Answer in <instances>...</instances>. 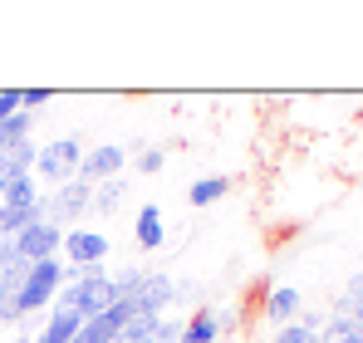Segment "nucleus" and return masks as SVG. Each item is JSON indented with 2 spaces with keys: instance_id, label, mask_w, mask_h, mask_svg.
Here are the masks:
<instances>
[{
  "instance_id": "1",
  "label": "nucleus",
  "mask_w": 363,
  "mask_h": 343,
  "mask_svg": "<svg viewBox=\"0 0 363 343\" xmlns=\"http://www.w3.org/2000/svg\"><path fill=\"white\" fill-rule=\"evenodd\" d=\"M60 309H74L79 319H99L113 309V275L104 265H64Z\"/></svg>"
},
{
  "instance_id": "2",
  "label": "nucleus",
  "mask_w": 363,
  "mask_h": 343,
  "mask_svg": "<svg viewBox=\"0 0 363 343\" xmlns=\"http://www.w3.org/2000/svg\"><path fill=\"white\" fill-rule=\"evenodd\" d=\"M60 289H64V265H60V260H40V265H30L25 285L15 289V299H10L15 319H25V314H35V309H45V304H55Z\"/></svg>"
},
{
  "instance_id": "3",
  "label": "nucleus",
  "mask_w": 363,
  "mask_h": 343,
  "mask_svg": "<svg viewBox=\"0 0 363 343\" xmlns=\"http://www.w3.org/2000/svg\"><path fill=\"white\" fill-rule=\"evenodd\" d=\"M79 162H84V147H79L74 137H55V142H45V147L35 152V172H40L45 181H55V186L74 181Z\"/></svg>"
},
{
  "instance_id": "4",
  "label": "nucleus",
  "mask_w": 363,
  "mask_h": 343,
  "mask_svg": "<svg viewBox=\"0 0 363 343\" xmlns=\"http://www.w3.org/2000/svg\"><path fill=\"white\" fill-rule=\"evenodd\" d=\"M172 294H177L172 275H162V270H143L128 304H133V314H157V319H162V309L172 304Z\"/></svg>"
},
{
  "instance_id": "5",
  "label": "nucleus",
  "mask_w": 363,
  "mask_h": 343,
  "mask_svg": "<svg viewBox=\"0 0 363 343\" xmlns=\"http://www.w3.org/2000/svg\"><path fill=\"white\" fill-rule=\"evenodd\" d=\"M60 245H64V230L50 226V221H35L30 230L15 235V255L30 260V265H40V260H60Z\"/></svg>"
},
{
  "instance_id": "6",
  "label": "nucleus",
  "mask_w": 363,
  "mask_h": 343,
  "mask_svg": "<svg viewBox=\"0 0 363 343\" xmlns=\"http://www.w3.org/2000/svg\"><path fill=\"white\" fill-rule=\"evenodd\" d=\"M64 255H69V265H104V255H108V235L104 230H64Z\"/></svg>"
},
{
  "instance_id": "7",
  "label": "nucleus",
  "mask_w": 363,
  "mask_h": 343,
  "mask_svg": "<svg viewBox=\"0 0 363 343\" xmlns=\"http://www.w3.org/2000/svg\"><path fill=\"white\" fill-rule=\"evenodd\" d=\"M123 162H128V152H123L118 142H108V147H94V152H84V162H79V176L94 186V181H118Z\"/></svg>"
},
{
  "instance_id": "8",
  "label": "nucleus",
  "mask_w": 363,
  "mask_h": 343,
  "mask_svg": "<svg viewBox=\"0 0 363 343\" xmlns=\"http://www.w3.org/2000/svg\"><path fill=\"white\" fill-rule=\"evenodd\" d=\"M133 319V309L128 304H113L108 314H99V319H84L79 324V334H74V343H118L123 324Z\"/></svg>"
},
{
  "instance_id": "9",
  "label": "nucleus",
  "mask_w": 363,
  "mask_h": 343,
  "mask_svg": "<svg viewBox=\"0 0 363 343\" xmlns=\"http://www.w3.org/2000/svg\"><path fill=\"white\" fill-rule=\"evenodd\" d=\"M304 309V294L295 285H275L270 294H265V319L275 324V329H285V324H295Z\"/></svg>"
},
{
  "instance_id": "10",
  "label": "nucleus",
  "mask_w": 363,
  "mask_h": 343,
  "mask_svg": "<svg viewBox=\"0 0 363 343\" xmlns=\"http://www.w3.org/2000/svg\"><path fill=\"white\" fill-rule=\"evenodd\" d=\"M216 339H221V314H216V309H196V314L182 324L177 343H216Z\"/></svg>"
},
{
  "instance_id": "11",
  "label": "nucleus",
  "mask_w": 363,
  "mask_h": 343,
  "mask_svg": "<svg viewBox=\"0 0 363 343\" xmlns=\"http://www.w3.org/2000/svg\"><path fill=\"white\" fill-rule=\"evenodd\" d=\"M35 142H15V147H5L0 152V172H5V181H15V176H35Z\"/></svg>"
},
{
  "instance_id": "12",
  "label": "nucleus",
  "mask_w": 363,
  "mask_h": 343,
  "mask_svg": "<svg viewBox=\"0 0 363 343\" xmlns=\"http://www.w3.org/2000/svg\"><path fill=\"white\" fill-rule=\"evenodd\" d=\"M40 191H35V176H15L5 191H0V211H35Z\"/></svg>"
},
{
  "instance_id": "13",
  "label": "nucleus",
  "mask_w": 363,
  "mask_h": 343,
  "mask_svg": "<svg viewBox=\"0 0 363 343\" xmlns=\"http://www.w3.org/2000/svg\"><path fill=\"white\" fill-rule=\"evenodd\" d=\"M79 324H84V319H79L74 309H55V319H50V324L35 334V343H74Z\"/></svg>"
},
{
  "instance_id": "14",
  "label": "nucleus",
  "mask_w": 363,
  "mask_h": 343,
  "mask_svg": "<svg viewBox=\"0 0 363 343\" xmlns=\"http://www.w3.org/2000/svg\"><path fill=\"white\" fill-rule=\"evenodd\" d=\"M162 240H167L162 211H157V206H143V211H138V245H143V250H157Z\"/></svg>"
},
{
  "instance_id": "15",
  "label": "nucleus",
  "mask_w": 363,
  "mask_h": 343,
  "mask_svg": "<svg viewBox=\"0 0 363 343\" xmlns=\"http://www.w3.org/2000/svg\"><path fill=\"white\" fill-rule=\"evenodd\" d=\"M314 339H319V343H363V324H359V319H339V314H334Z\"/></svg>"
},
{
  "instance_id": "16",
  "label": "nucleus",
  "mask_w": 363,
  "mask_h": 343,
  "mask_svg": "<svg viewBox=\"0 0 363 343\" xmlns=\"http://www.w3.org/2000/svg\"><path fill=\"white\" fill-rule=\"evenodd\" d=\"M226 191H231V181H226V176H201V181H191L186 201H191V206H211V201H221Z\"/></svg>"
},
{
  "instance_id": "17",
  "label": "nucleus",
  "mask_w": 363,
  "mask_h": 343,
  "mask_svg": "<svg viewBox=\"0 0 363 343\" xmlns=\"http://www.w3.org/2000/svg\"><path fill=\"white\" fill-rule=\"evenodd\" d=\"M118 201H123V181H104V186H99V196H94V206H99V211H113Z\"/></svg>"
},
{
  "instance_id": "18",
  "label": "nucleus",
  "mask_w": 363,
  "mask_h": 343,
  "mask_svg": "<svg viewBox=\"0 0 363 343\" xmlns=\"http://www.w3.org/2000/svg\"><path fill=\"white\" fill-rule=\"evenodd\" d=\"M275 343H319V339H314V334H309V329H304L300 319H295V324H285V329H280V334H275Z\"/></svg>"
},
{
  "instance_id": "19",
  "label": "nucleus",
  "mask_w": 363,
  "mask_h": 343,
  "mask_svg": "<svg viewBox=\"0 0 363 343\" xmlns=\"http://www.w3.org/2000/svg\"><path fill=\"white\" fill-rule=\"evenodd\" d=\"M15 113H20V89H5V94H0V128H5Z\"/></svg>"
},
{
  "instance_id": "20",
  "label": "nucleus",
  "mask_w": 363,
  "mask_h": 343,
  "mask_svg": "<svg viewBox=\"0 0 363 343\" xmlns=\"http://www.w3.org/2000/svg\"><path fill=\"white\" fill-rule=\"evenodd\" d=\"M45 103H50L45 89H20V108H25V113H30V108H45Z\"/></svg>"
},
{
  "instance_id": "21",
  "label": "nucleus",
  "mask_w": 363,
  "mask_h": 343,
  "mask_svg": "<svg viewBox=\"0 0 363 343\" xmlns=\"http://www.w3.org/2000/svg\"><path fill=\"white\" fill-rule=\"evenodd\" d=\"M162 162H167V157H162L157 147H147V152L138 157V172H147V176H152V172H162Z\"/></svg>"
},
{
  "instance_id": "22",
  "label": "nucleus",
  "mask_w": 363,
  "mask_h": 343,
  "mask_svg": "<svg viewBox=\"0 0 363 343\" xmlns=\"http://www.w3.org/2000/svg\"><path fill=\"white\" fill-rule=\"evenodd\" d=\"M10 260H15V240H0V270H5Z\"/></svg>"
},
{
  "instance_id": "23",
  "label": "nucleus",
  "mask_w": 363,
  "mask_h": 343,
  "mask_svg": "<svg viewBox=\"0 0 363 343\" xmlns=\"http://www.w3.org/2000/svg\"><path fill=\"white\" fill-rule=\"evenodd\" d=\"M5 299H10V289H5V285H0V304H5Z\"/></svg>"
}]
</instances>
